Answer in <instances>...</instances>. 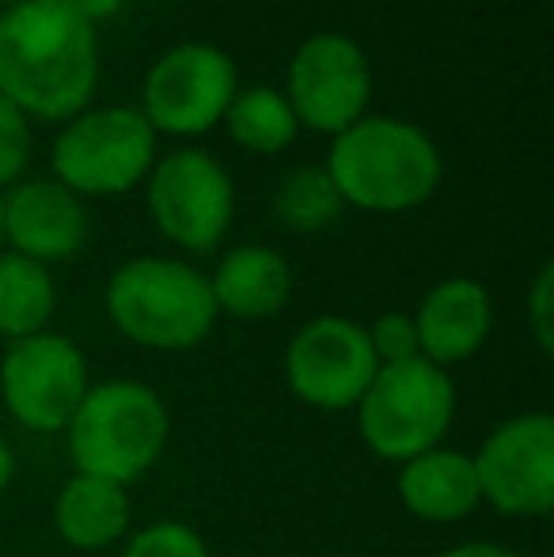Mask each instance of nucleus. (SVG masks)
Wrapping results in <instances>:
<instances>
[{
  "instance_id": "f257e3e1",
  "label": "nucleus",
  "mask_w": 554,
  "mask_h": 557,
  "mask_svg": "<svg viewBox=\"0 0 554 557\" xmlns=\"http://www.w3.org/2000/svg\"><path fill=\"white\" fill-rule=\"evenodd\" d=\"M99 81L96 27L61 0H20L0 15V96L46 122L76 117Z\"/></svg>"
},
{
  "instance_id": "f03ea898",
  "label": "nucleus",
  "mask_w": 554,
  "mask_h": 557,
  "mask_svg": "<svg viewBox=\"0 0 554 557\" xmlns=\"http://www.w3.org/2000/svg\"><path fill=\"white\" fill-rule=\"evenodd\" d=\"M327 175L346 206L403 213L433 198L441 152L418 125L399 117H361L334 137Z\"/></svg>"
},
{
  "instance_id": "7ed1b4c3",
  "label": "nucleus",
  "mask_w": 554,
  "mask_h": 557,
  "mask_svg": "<svg viewBox=\"0 0 554 557\" xmlns=\"http://www.w3.org/2000/svg\"><path fill=\"white\" fill-rule=\"evenodd\" d=\"M107 315L145 349H194L217 323L209 277L175 258H134L107 285Z\"/></svg>"
},
{
  "instance_id": "20e7f679",
  "label": "nucleus",
  "mask_w": 554,
  "mask_h": 557,
  "mask_svg": "<svg viewBox=\"0 0 554 557\" xmlns=\"http://www.w3.org/2000/svg\"><path fill=\"white\" fill-rule=\"evenodd\" d=\"M168 433V406L152 387L111 380L88 387L81 410L69 421V455L76 474L130 485L160 462Z\"/></svg>"
},
{
  "instance_id": "39448f33",
  "label": "nucleus",
  "mask_w": 554,
  "mask_h": 557,
  "mask_svg": "<svg viewBox=\"0 0 554 557\" xmlns=\"http://www.w3.org/2000/svg\"><path fill=\"white\" fill-rule=\"evenodd\" d=\"M452 413H456V387L448 372L415 357L380 364L357 403V429L380 459L407 462L441 447Z\"/></svg>"
},
{
  "instance_id": "423d86ee",
  "label": "nucleus",
  "mask_w": 554,
  "mask_h": 557,
  "mask_svg": "<svg viewBox=\"0 0 554 557\" xmlns=\"http://www.w3.org/2000/svg\"><path fill=\"white\" fill-rule=\"evenodd\" d=\"M156 163V129L134 107L81 111L53 145V175L73 194H126Z\"/></svg>"
},
{
  "instance_id": "0eeeda50",
  "label": "nucleus",
  "mask_w": 554,
  "mask_h": 557,
  "mask_svg": "<svg viewBox=\"0 0 554 557\" xmlns=\"http://www.w3.org/2000/svg\"><path fill=\"white\" fill-rule=\"evenodd\" d=\"M88 387V360L65 334L20 337L0 360V395L8 413L35 433H65Z\"/></svg>"
},
{
  "instance_id": "6e6552de",
  "label": "nucleus",
  "mask_w": 554,
  "mask_h": 557,
  "mask_svg": "<svg viewBox=\"0 0 554 557\" xmlns=\"http://www.w3.org/2000/svg\"><path fill=\"white\" fill-rule=\"evenodd\" d=\"M148 209L171 243L206 255L229 232L236 190L229 171L209 152L178 148L148 171Z\"/></svg>"
},
{
  "instance_id": "1a4fd4ad",
  "label": "nucleus",
  "mask_w": 554,
  "mask_h": 557,
  "mask_svg": "<svg viewBox=\"0 0 554 557\" xmlns=\"http://www.w3.org/2000/svg\"><path fill=\"white\" fill-rule=\"evenodd\" d=\"M236 99V65L209 42H186L168 50L145 76V122L156 133L194 137L229 114Z\"/></svg>"
},
{
  "instance_id": "9d476101",
  "label": "nucleus",
  "mask_w": 554,
  "mask_h": 557,
  "mask_svg": "<svg viewBox=\"0 0 554 557\" xmlns=\"http://www.w3.org/2000/svg\"><path fill=\"white\" fill-rule=\"evenodd\" d=\"M372 96V69L361 46L346 35H311L300 42L288 65V107L296 125H308L316 133L349 129L365 117Z\"/></svg>"
},
{
  "instance_id": "9b49d317",
  "label": "nucleus",
  "mask_w": 554,
  "mask_h": 557,
  "mask_svg": "<svg viewBox=\"0 0 554 557\" xmlns=\"http://www.w3.org/2000/svg\"><path fill=\"white\" fill-rule=\"evenodd\" d=\"M377 372L380 360L372 352L369 331L338 315L311 319L296 331L285 352L288 387L316 410L334 413L357 406Z\"/></svg>"
},
{
  "instance_id": "f8f14e48",
  "label": "nucleus",
  "mask_w": 554,
  "mask_h": 557,
  "mask_svg": "<svg viewBox=\"0 0 554 557\" xmlns=\"http://www.w3.org/2000/svg\"><path fill=\"white\" fill-rule=\"evenodd\" d=\"M482 500L505 516H543L554 505V418L520 413L471 455Z\"/></svg>"
},
{
  "instance_id": "ddd939ff",
  "label": "nucleus",
  "mask_w": 554,
  "mask_h": 557,
  "mask_svg": "<svg viewBox=\"0 0 554 557\" xmlns=\"http://www.w3.org/2000/svg\"><path fill=\"white\" fill-rule=\"evenodd\" d=\"M4 243L30 262H65L88 239V213L61 183H20L0 198Z\"/></svg>"
},
{
  "instance_id": "4468645a",
  "label": "nucleus",
  "mask_w": 554,
  "mask_h": 557,
  "mask_svg": "<svg viewBox=\"0 0 554 557\" xmlns=\"http://www.w3.org/2000/svg\"><path fill=\"white\" fill-rule=\"evenodd\" d=\"M415 326L421 360L436 368L459 364L487 345L490 326H494V300L479 281L448 277L426 293Z\"/></svg>"
},
{
  "instance_id": "2eb2a0df",
  "label": "nucleus",
  "mask_w": 554,
  "mask_h": 557,
  "mask_svg": "<svg viewBox=\"0 0 554 557\" xmlns=\"http://www.w3.org/2000/svg\"><path fill=\"white\" fill-rule=\"evenodd\" d=\"M399 497L418 520L429 523H456L471 516L482 500L471 455L433 447L407 459L399 474Z\"/></svg>"
},
{
  "instance_id": "dca6fc26",
  "label": "nucleus",
  "mask_w": 554,
  "mask_h": 557,
  "mask_svg": "<svg viewBox=\"0 0 554 557\" xmlns=\"http://www.w3.org/2000/svg\"><path fill=\"white\" fill-rule=\"evenodd\" d=\"M288 262L270 247H236L221 258L217 273L209 277L217 311L232 319H270L288 304Z\"/></svg>"
},
{
  "instance_id": "f3484780",
  "label": "nucleus",
  "mask_w": 554,
  "mask_h": 557,
  "mask_svg": "<svg viewBox=\"0 0 554 557\" xmlns=\"http://www.w3.org/2000/svg\"><path fill=\"white\" fill-rule=\"evenodd\" d=\"M53 528L73 550H107L130 531L126 485L73 474L53 500Z\"/></svg>"
},
{
  "instance_id": "a211bd4d",
  "label": "nucleus",
  "mask_w": 554,
  "mask_h": 557,
  "mask_svg": "<svg viewBox=\"0 0 554 557\" xmlns=\"http://www.w3.org/2000/svg\"><path fill=\"white\" fill-rule=\"evenodd\" d=\"M58 308V288L42 262L0 250V334L20 337L42 334Z\"/></svg>"
},
{
  "instance_id": "6ab92c4d",
  "label": "nucleus",
  "mask_w": 554,
  "mask_h": 557,
  "mask_svg": "<svg viewBox=\"0 0 554 557\" xmlns=\"http://www.w3.org/2000/svg\"><path fill=\"white\" fill-rule=\"evenodd\" d=\"M224 122H229V133L236 145L251 148V152H262V156H274L281 148H288L296 129H300L288 99L274 88L236 91Z\"/></svg>"
},
{
  "instance_id": "aec40b11",
  "label": "nucleus",
  "mask_w": 554,
  "mask_h": 557,
  "mask_svg": "<svg viewBox=\"0 0 554 557\" xmlns=\"http://www.w3.org/2000/svg\"><path fill=\"white\" fill-rule=\"evenodd\" d=\"M342 194L334 190L327 168H300L281 183L278 216L293 232H323L342 213Z\"/></svg>"
},
{
  "instance_id": "412c9836",
  "label": "nucleus",
  "mask_w": 554,
  "mask_h": 557,
  "mask_svg": "<svg viewBox=\"0 0 554 557\" xmlns=\"http://www.w3.org/2000/svg\"><path fill=\"white\" fill-rule=\"evenodd\" d=\"M122 557H209V550L186 523L160 520L152 528L137 531Z\"/></svg>"
},
{
  "instance_id": "4be33fe9",
  "label": "nucleus",
  "mask_w": 554,
  "mask_h": 557,
  "mask_svg": "<svg viewBox=\"0 0 554 557\" xmlns=\"http://www.w3.org/2000/svg\"><path fill=\"white\" fill-rule=\"evenodd\" d=\"M27 160H30L27 114H20L0 96V186H12L27 171Z\"/></svg>"
},
{
  "instance_id": "5701e85b",
  "label": "nucleus",
  "mask_w": 554,
  "mask_h": 557,
  "mask_svg": "<svg viewBox=\"0 0 554 557\" xmlns=\"http://www.w3.org/2000/svg\"><path fill=\"white\" fill-rule=\"evenodd\" d=\"M369 342H372V352H377L380 364H399V360L421 357L415 315H403V311H387V315H380L369 331Z\"/></svg>"
},
{
  "instance_id": "b1692460",
  "label": "nucleus",
  "mask_w": 554,
  "mask_h": 557,
  "mask_svg": "<svg viewBox=\"0 0 554 557\" xmlns=\"http://www.w3.org/2000/svg\"><path fill=\"white\" fill-rule=\"evenodd\" d=\"M528 308H532V331L543 352L554 349V265H543L540 277L528 296Z\"/></svg>"
},
{
  "instance_id": "393cba45",
  "label": "nucleus",
  "mask_w": 554,
  "mask_h": 557,
  "mask_svg": "<svg viewBox=\"0 0 554 557\" xmlns=\"http://www.w3.org/2000/svg\"><path fill=\"white\" fill-rule=\"evenodd\" d=\"M61 4H65L69 12L76 15V20H84L88 27H96V23L119 15V8L126 4V0H61Z\"/></svg>"
},
{
  "instance_id": "a878e982",
  "label": "nucleus",
  "mask_w": 554,
  "mask_h": 557,
  "mask_svg": "<svg viewBox=\"0 0 554 557\" xmlns=\"http://www.w3.org/2000/svg\"><path fill=\"white\" fill-rule=\"evenodd\" d=\"M444 557H525V554L509 550V546H497V543H464Z\"/></svg>"
},
{
  "instance_id": "bb28decb",
  "label": "nucleus",
  "mask_w": 554,
  "mask_h": 557,
  "mask_svg": "<svg viewBox=\"0 0 554 557\" xmlns=\"http://www.w3.org/2000/svg\"><path fill=\"white\" fill-rule=\"evenodd\" d=\"M12 478H15V455H12V447L0 441V493L12 485Z\"/></svg>"
},
{
  "instance_id": "cd10ccee",
  "label": "nucleus",
  "mask_w": 554,
  "mask_h": 557,
  "mask_svg": "<svg viewBox=\"0 0 554 557\" xmlns=\"http://www.w3.org/2000/svg\"><path fill=\"white\" fill-rule=\"evenodd\" d=\"M0 250H4V216H0Z\"/></svg>"
}]
</instances>
